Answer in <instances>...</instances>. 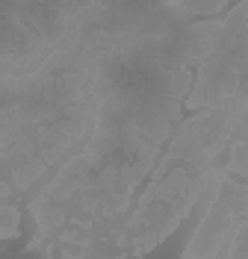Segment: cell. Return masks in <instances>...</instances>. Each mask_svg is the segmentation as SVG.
Instances as JSON below:
<instances>
[{"mask_svg":"<svg viewBox=\"0 0 248 259\" xmlns=\"http://www.w3.org/2000/svg\"><path fill=\"white\" fill-rule=\"evenodd\" d=\"M0 89L3 177L27 192L89 139L100 103L98 68L80 41L68 38L39 68L0 77Z\"/></svg>","mask_w":248,"mask_h":259,"instance_id":"obj_1","label":"cell"},{"mask_svg":"<svg viewBox=\"0 0 248 259\" xmlns=\"http://www.w3.org/2000/svg\"><path fill=\"white\" fill-rule=\"evenodd\" d=\"M21 236V209H18L12 200H6L0 206V239L3 242H12Z\"/></svg>","mask_w":248,"mask_h":259,"instance_id":"obj_5","label":"cell"},{"mask_svg":"<svg viewBox=\"0 0 248 259\" xmlns=\"http://www.w3.org/2000/svg\"><path fill=\"white\" fill-rule=\"evenodd\" d=\"M204 215L195 236L189 239L183 256H222L233 233L248 218V177H236L225 165H219L213 183L204 192Z\"/></svg>","mask_w":248,"mask_h":259,"instance_id":"obj_3","label":"cell"},{"mask_svg":"<svg viewBox=\"0 0 248 259\" xmlns=\"http://www.w3.org/2000/svg\"><path fill=\"white\" fill-rule=\"evenodd\" d=\"M248 92V0H236L225 12L222 30L195 65V82L186 109L233 106Z\"/></svg>","mask_w":248,"mask_h":259,"instance_id":"obj_2","label":"cell"},{"mask_svg":"<svg viewBox=\"0 0 248 259\" xmlns=\"http://www.w3.org/2000/svg\"><path fill=\"white\" fill-rule=\"evenodd\" d=\"M157 6H168L186 18H216L228 12L236 0H151Z\"/></svg>","mask_w":248,"mask_h":259,"instance_id":"obj_4","label":"cell"}]
</instances>
